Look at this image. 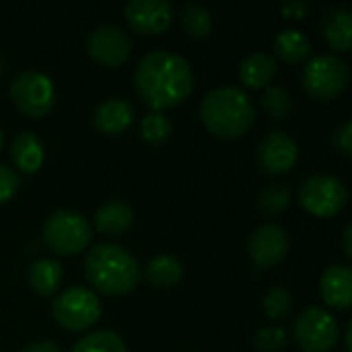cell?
I'll return each mask as SVG.
<instances>
[{
    "label": "cell",
    "instance_id": "23",
    "mask_svg": "<svg viewBox=\"0 0 352 352\" xmlns=\"http://www.w3.org/2000/svg\"><path fill=\"white\" fill-rule=\"evenodd\" d=\"M179 19L184 31L192 37H206L212 29V12L200 2H184Z\"/></svg>",
    "mask_w": 352,
    "mask_h": 352
},
{
    "label": "cell",
    "instance_id": "14",
    "mask_svg": "<svg viewBox=\"0 0 352 352\" xmlns=\"http://www.w3.org/2000/svg\"><path fill=\"white\" fill-rule=\"evenodd\" d=\"M322 297L336 309H349L352 305V270L346 264H332L324 270L320 280Z\"/></svg>",
    "mask_w": 352,
    "mask_h": 352
},
{
    "label": "cell",
    "instance_id": "3",
    "mask_svg": "<svg viewBox=\"0 0 352 352\" xmlns=\"http://www.w3.org/2000/svg\"><path fill=\"white\" fill-rule=\"evenodd\" d=\"M85 274L105 295H126L140 280L138 260L118 243H97L85 258Z\"/></svg>",
    "mask_w": 352,
    "mask_h": 352
},
{
    "label": "cell",
    "instance_id": "34",
    "mask_svg": "<svg viewBox=\"0 0 352 352\" xmlns=\"http://www.w3.org/2000/svg\"><path fill=\"white\" fill-rule=\"evenodd\" d=\"M351 235H352V223H346V227H344V231H342V250H344V254H346L349 258L352 256Z\"/></svg>",
    "mask_w": 352,
    "mask_h": 352
},
{
    "label": "cell",
    "instance_id": "11",
    "mask_svg": "<svg viewBox=\"0 0 352 352\" xmlns=\"http://www.w3.org/2000/svg\"><path fill=\"white\" fill-rule=\"evenodd\" d=\"M130 50H132V41L128 33L116 23H101L95 29H91L87 37L89 56L105 66L122 64L130 56Z\"/></svg>",
    "mask_w": 352,
    "mask_h": 352
},
{
    "label": "cell",
    "instance_id": "1",
    "mask_svg": "<svg viewBox=\"0 0 352 352\" xmlns=\"http://www.w3.org/2000/svg\"><path fill=\"white\" fill-rule=\"evenodd\" d=\"M136 93L155 109H165L184 101L194 87L192 64L177 52L151 50L134 68Z\"/></svg>",
    "mask_w": 352,
    "mask_h": 352
},
{
    "label": "cell",
    "instance_id": "31",
    "mask_svg": "<svg viewBox=\"0 0 352 352\" xmlns=\"http://www.w3.org/2000/svg\"><path fill=\"white\" fill-rule=\"evenodd\" d=\"M332 142H334V146H336L342 155L351 157L352 155V120L351 118L342 120V122L334 128V132H332Z\"/></svg>",
    "mask_w": 352,
    "mask_h": 352
},
{
    "label": "cell",
    "instance_id": "8",
    "mask_svg": "<svg viewBox=\"0 0 352 352\" xmlns=\"http://www.w3.org/2000/svg\"><path fill=\"white\" fill-rule=\"evenodd\" d=\"M54 318L66 330H85L93 326L101 316V301L95 291L87 287H70L62 291L52 303Z\"/></svg>",
    "mask_w": 352,
    "mask_h": 352
},
{
    "label": "cell",
    "instance_id": "28",
    "mask_svg": "<svg viewBox=\"0 0 352 352\" xmlns=\"http://www.w3.org/2000/svg\"><path fill=\"white\" fill-rule=\"evenodd\" d=\"M262 307L270 320H285L293 311V295L285 287H270L264 295Z\"/></svg>",
    "mask_w": 352,
    "mask_h": 352
},
{
    "label": "cell",
    "instance_id": "20",
    "mask_svg": "<svg viewBox=\"0 0 352 352\" xmlns=\"http://www.w3.org/2000/svg\"><path fill=\"white\" fill-rule=\"evenodd\" d=\"M62 266L52 258H37L29 264L27 280L39 295H52L62 283Z\"/></svg>",
    "mask_w": 352,
    "mask_h": 352
},
{
    "label": "cell",
    "instance_id": "10",
    "mask_svg": "<svg viewBox=\"0 0 352 352\" xmlns=\"http://www.w3.org/2000/svg\"><path fill=\"white\" fill-rule=\"evenodd\" d=\"M299 159V144L295 136L283 128L266 132L256 146V163L268 175L289 171Z\"/></svg>",
    "mask_w": 352,
    "mask_h": 352
},
{
    "label": "cell",
    "instance_id": "22",
    "mask_svg": "<svg viewBox=\"0 0 352 352\" xmlns=\"http://www.w3.org/2000/svg\"><path fill=\"white\" fill-rule=\"evenodd\" d=\"M274 52L285 62L297 64L311 52V41L299 29H283L274 37Z\"/></svg>",
    "mask_w": 352,
    "mask_h": 352
},
{
    "label": "cell",
    "instance_id": "2",
    "mask_svg": "<svg viewBox=\"0 0 352 352\" xmlns=\"http://www.w3.org/2000/svg\"><path fill=\"white\" fill-rule=\"evenodd\" d=\"M200 120L212 134L235 138L254 126L256 107L245 89L237 85H221L210 89L200 101Z\"/></svg>",
    "mask_w": 352,
    "mask_h": 352
},
{
    "label": "cell",
    "instance_id": "12",
    "mask_svg": "<svg viewBox=\"0 0 352 352\" xmlns=\"http://www.w3.org/2000/svg\"><path fill=\"white\" fill-rule=\"evenodd\" d=\"M289 245H291L289 231L278 223H266L258 227L248 239L250 258L262 268L276 266L289 254Z\"/></svg>",
    "mask_w": 352,
    "mask_h": 352
},
{
    "label": "cell",
    "instance_id": "6",
    "mask_svg": "<svg viewBox=\"0 0 352 352\" xmlns=\"http://www.w3.org/2000/svg\"><path fill=\"white\" fill-rule=\"evenodd\" d=\"M91 225L78 210H56L43 223V241L56 254H76L87 248Z\"/></svg>",
    "mask_w": 352,
    "mask_h": 352
},
{
    "label": "cell",
    "instance_id": "18",
    "mask_svg": "<svg viewBox=\"0 0 352 352\" xmlns=\"http://www.w3.org/2000/svg\"><path fill=\"white\" fill-rule=\"evenodd\" d=\"M134 223V208L124 200H107L95 212V227L107 235H122Z\"/></svg>",
    "mask_w": 352,
    "mask_h": 352
},
{
    "label": "cell",
    "instance_id": "19",
    "mask_svg": "<svg viewBox=\"0 0 352 352\" xmlns=\"http://www.w3.org/2000/svg\"><path fill=\"white\" fill-rule=\"evenodd\" d=\"M10 155H12L14 165H16L21 171L33 173V171H37V169L41 167L43 157H45V151H43L41 138H39L35 132L23 130V132H19V134L12 138Z\"/></svg>",
    "mask_w": 352,
    "mask_h": 352
},
{
    "label": "cell",
    "instance_id": "33",
    "mask_svg": "<svg viewBox=\"0 0 352 352\" xmlns=\"http://www.w3.org/2000/svg\"><path fill=\"white\" fill-rule=\"evenodd\" d=\"M21 352H62L60 346L56 342H50V340H39V342H33L29 346H25Z\"/></svg>",
    "mask_w": 352,
    "mask_h": 352
},
{
    "label": "cell",
    "instance_id": "7",
    "mask_svg": "<svg viewBox=\"0 0 352 352\" xmlns=\"http://www.w3.org/2000/svg\"><path fill=\"white\" fill-rule=\"evenodd\" d=\"M349 200L346 184L332 173H316L303 179L299 188L301 206L316 217H332L344 208Z\"/></svg>",
    "mask_w": 352,
    "mask_h": 352
},
{
    "label": "cell",
    "instance_id": "26",
    "mask_svg": "<svg viewBox=\"0 0 352 352\" xmlns=\"http://www.w3.org/2000/svg\"><path fill=\"white\" fill-rule=\"evenodd\" d=\"M260 101H262V107L266 109V113L274 120H285L293 109V95L283 85L264 87Z\"/></svg>",
    "mask_w": 352,
    "mask_h": 352
},
{
    "label": "cell",
    "instance_id": "32",
    "mask_svg": "<svg viewBox=\"0 0 352 352\" xmlns=\"http://www.w3.org/2000/svg\"><path fill=\"white\" fill-rule=\"evenodd\" d=\"M309 10H311V6L307 0H283V4H280V12L291 19H303L309 14Z\"/></svg>",
    "mask_w": 352,
    "mask_h": 352
},
{
    "label": "cell",
    "instance_id": "25",
    "mask_svg": "<svg viewBox=\"0 0 352 352\" xmlns=\"http://www.w3.org/2000/svg\"><path fill=\"white\" fill-rule=\"evenodd\" d=\"M291 198H293L291 188L287 184L276 182V184H268L262 188L258 196V206L266 217H278L289 208Z\"/></svg>",
    "mask_w": 352,
    "mask_h": 352
},
{
    "label": "cell",
    "instance_id": "29",
    "mask_svg": "<svg viewBox=\"0 0 352 352\" xmlns=\"http://www.w3.org/2000/svg\"><path fill=\"white\" fill-rule=\"evenodd\" d=\"M287 330L280 328V326H264L258 330L256 338H254V344L258 346V351L262 352H278L287 346Z\"/></svg>",
    "mask_w": 352,
    "mask_h": 352
},
{
    "label": "cell",
    "instance_id": "27",
    "mask_svg": "<svg viewBox=\"0 0 352 352\" xmlns=\"http://www.w3.org/2000/svg\"><path fill=\"white\" fill-rule=\"evenodd\" d=\"M173 132V124L169 120V116L165 111L153 109L148 113L142 116L140 120V136L148 142V144H161L165 142Z\"/></svg>",
    "mask_w": 352,
    "mask_h": 352
},
{
    "label": "cell",
    "instance_id": "37",
    "mask_svg": "<svg viewBox=\"0 0 352 352\" xmlns=\"http://www.w3.org/2000/svg\"><path fill=\"white\" fill-rule=\"evenodd\" d=\"M2 144H4V132H2V128H0V148H2Z\"/></svg>",
    "mask_w": 352,
    "mask_h": 352
},
{
    "label": "cell",
    "instance_id": "5",
    "mask_svg": "<svg viewBox=\"0 0 352 352\" xmlns=\"http://www.w3.org/2000/svg\"><path fill=\"white\" fill-rule=\"evenodd\" d=\"M293 334L297 344L305 352H328L338 342V320L324 307L309 305L293 322Z\"/></svg>",
    "mask_w": 352,
    "mask_h": 352
},
{
    "label": "cell",
    "instance_id": "30",
    "mask_svg": "<svg viewBox=\"0 0 352 352\" xmlns=\"http://www.w3.org/2000/svg\"><path fill=\"white\" fill-rule=\"evenodd\" d=\"M21 186V177L14 169H10L8 165L0 163V204L6 202L8 198L14 196V192Z\"/></svg>",
    "mask_w": 352,
    "mask_h": 352
},
{
    "label": "cell",
    "instance_id": "35",
    "mask_svg": "<svg viewBox=\"0 0 352 352\" xmlns=\"http://www.w3.org/2000/svg\"><path fill=\"white\" fill-rule=\"evenodd\" d=\"M351 332H352V320H349V324H346V340H344V349H346V352H352Z\"/></svg>",
    "mask_w": 352,
    "mask_h": 352
},
{
    "label": "cell",
    "instance_id": "13",
    "mask_svg": "<svg viewBox=\"0 0 352 352\" xmlns=\"http://www.w3.org/2000/svg\"><path fill=\"white\" fill-rule=\"evenodd\" d=\"M126 21L138 33H163L173 19V4L169 0H130L124 6Z\"/></svg>",
    "mask_w": 352,
    "mask_h": 352
},
{
    "label": "cell",
    "instance_id": "21",
    "mask_svg": "<svg viewBox=\"0 0 352 352\" xmlns=\"http://www.w3.org/2000/svg\"><path fill=\"white\" fill-rule=\"evenodd\" d=\"M144 272L155 287H173L184 276V264L171 254H161L146 262Z\"/></svg>",
    "mask_w": 352,
    "mask_h": 352
},
{
    "label": "cell",
    "instance_id": "4",
    "mask_svg": "<svg viewBox=\"0 0 352 352\" xmlns=\"http://www.w3.org/2000/svg\"><path fill=\"white\" fill-rule=\"evenodd\" d=\"M349 78L351 70L346 60L332 52L316 54L314 58H309L301 74L305 91L320 101L336 97L349 85Z\"/></svg>",
    "mask_w": 352,
    "mask_h": 352
},
{
    "label": "cell",
    "instance_id": "36",
    "mask_svg": "<svg viewBox=\"0 0 352 352\" xmlns=\"http://www.w3.org/2000/svg\"><path fill=\"white\" fill-rule=\"evenodd\" d=\"M4 70H6V60H4V54L0 52V76L4 74Z\"/></svg>",
    "mask_w": 352,
    "mask_h": 352
},
{
    "label": "cell",
    "instance_id": "24",
    "mask_svg": "<svg viewBox=\"0 0 352 352\" xmlns=\"http://www.w3.org/2000/svg\"><path fill=\"white\" fill-rule=\"evenodd\" d=\"M70 352H128L122 336L113 330H93L85 334Z\"/></svg>",
    "mask_w": 352,
    "mask_h": 352
},
{
    "label": "cell",
    "instance_id": "15",
    "mask_svg": "<svg viewBox=\"0 0 352 352\" xmlns=\"http://www.w3.org/2000/svg\"><path fill=\"white\" fill-rule=\"evenodd\" d=\"M134 120V107L124 97H107L103 99L93 111V124L99 132L105 134H120L126 130Z\"/></svg>",
    "mask_w": 352,
    "mask_h": 352
},
{
    "label": "cell",
    "instance_id": "16",
    "mask_svg": "<svg viewBox=\"0 0 352 352\" xmlns=\"http://www.w3.org/2000/svg\"><path fill=\"white\" fill-rule=\"evenodd\" d=\"M320 27L334 50H349L352 41V12L346 4H330L322 16Z\"/></svg>",
    "mask_w": 352,
    "mask_h": 352
},
{
    "label": "cell",
    "instance_id": "17",
    "mask_svg": "<svg viewBox=\"0 0 352 352\" xmlns=\"http://www.w3.org/2000/svg\"><path fill=\"white\" fill-rule=\"evenodd\" d=\"M278 66H276V58L270 52L264 50H256L252 54H248L241 64H239V78L243 85L248 87H268L270 80L274 78Z\"/></svg>",
    "mask_w": 352,
    "mask_h": 352
},
{
    "label": "cell",
    "instance_id": "9",
    "mask_svg": "<svg viewBox=\"0 0 352 352\" xmlns=\"http://www.w3.org/2000/svg\"><path fill=\"white\" fill-rule=\"evenodd\" d=\"M10 97L16 107L33 118L47 113L56 101V89L52 78L41 70H23L10 80Z\"/></svg>",
    "mask_w": 352,
    "mask_h": 352
}]
</instances>
